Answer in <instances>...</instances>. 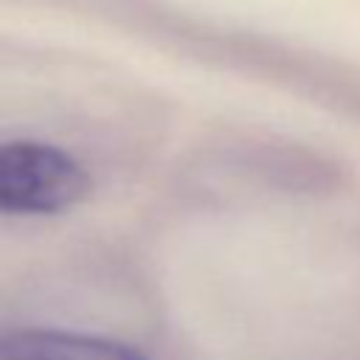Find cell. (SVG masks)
<instances>
[{"instance_id": "obj_1", "label": "cell", "mask_w": 360, "mask_h": 360, "mask_svg": "<svg viewBox=\"0 0 360 360\" xmlns=\"http://www.w3.org/2000/svg\"><path fill=\"white\" fill-rule=\"evenodd\" d=\"M90 191L84 166L42 141L0 143V214H59Z\"/></svg>"}, {"instance_id": "obj_2", "label": "cell", "mask_w": 360, "mask_h": 360, "mask_svg": "<svg viewBox=\"0 0 360 360\" xmlns=\"http://www.w3.org/2000/svg\"><path fill=\"white\" fill-rule=\"evenodd\" d=\"M0 360H149L143 352L84 332L17 329L0 338Z\"/></svg>"}]
</instances>
